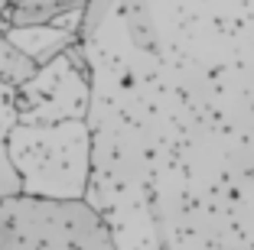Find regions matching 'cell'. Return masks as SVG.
I'll return each mask as SVG.
<instances>
[{
    "label": "cell",
    "instance_id": "10",
    "mask_svg": "<svg viewBox=\"0 0 254 250\" xmlns=\"http://www.w3.org/2000/svg\"><path fill=\"white\" fill-rule=\"evenodd\" d=\"M20 124V107H16V88L0 85V140H7L10 130Z\"/></svg>",
    "mask_w": 254,
    "mask_h": 250
},
{
    "label": "cell",
    "instance_id": "3",
    "mask_svg": "<svg viewBox=\"0 0 254 250\" xmlns=\"http://www.w3.org/2000/svg\"><path fill=\"white\" fill-rule=\"evenodd\" d=\"M0 250H118L105 214L85 199H0Z\"/></svg>",
    "mask_w": 254,
    "mask_h": 250
},
{
    "label": "cell",
    "instance_id": "2",
    "mask_svg": "<svg viewBox=\"0 0 254 250\" xmlns=\"http://www.w3.org/2000/svg\"><path fill=\"white\" fill-rule=\"evenodd\" d=\"M7 147L23 176L26 195L85 199V189L91 179L88 120L16 124L7 137Z\"/></svg>",
    "mask_w": 254,
    "mask_h": 250
},
{
    "label": "cell",
    "instance_id": "7",
    "mask_svg": "<svg viewBox=\"0 0 254 250\" xmlns=\"http://www.w3.org/2000/svg\"><path fill=\"white\" fill-rule=\"evenodd\" d=\"M39 65L26 55L23 49H16L10 39H0V85L10 88H23L36 78Z\"/></svg>",
    "mask_w": 254,
    "mask_h": 250
},
{
    "label": "cell",
    "instance_id": "4",
    "mask_svg": "<svg viewBox=\"0 0 254 250\" xmlns=\"http://www.w3.org/2000/svg\"><path fill=\"white\" fill-rule=\"evenodd\" d=\"M91 101V75L75 68L68 49L36 72L30 85L16 88L20 124H59L85 120Z\"/></svg>",
    "mask_w": 254,
    "mask_h": 250
},
{
    "label": "cell",
    "instance_id": "5",
    "mask_svg": "<svg viewBox=\"0 0 254 250\" xmlns=\"http://www.w3.org/2000/svg\"><path fill=\"white\" fill-rule=\"evenodd\" d=\"M114 16H118L121 33L127 36L130 49L143 52V55H157L160 52V26H157V13L150 7V0H118Z\"/></svg>",
    "mask_w": 254,
    "mask_h": 250
},
{
    "label": "cell",
    "instance_id": "8",
    "mask_svg": "<svg viewBox=\"0 0 254 250\" xmlns=\"http://www.w3.org/2000/svg\"><path fill=\"white\" fill-rule=\"evenodd\" d=\"M114 10H118V0H88L82 10V26H78V43H88V39H95L98 33H101V26H105L108 20L114 16Z\"/></svg>",
    "mask_w": 254,
    "mask_h": 250
},
{
    "label": "cell",
    "instance_id": "11",
    "mask_svg": "<svg viewBox=\"0 0 254 250\" xmlns=\"http://www.w3.org/2000/svg\"><path fill=\"white\" fill-rule=\"evenodd\" d=\"M7 33H10V23H7V16L0 13V39H7Z\"/></svg>",
    "mask_w": 254,
    "mask_h": 250
},
{
    "label": "cell",
    "instance_id": "6",
    "mask_svg": "<svg viewBox=\"0 0 254 250\" xmlns=\"http://www.w3.org/2000/svg\"><path fill=\"white\" fill-rule=\"evenodd\" d=\"M7 39L16 46V49L26 52V55H30L39 68L49 65L53 59H59L62 52L75 43L72 33L56 30V26H26V30H10Z\"/></svg>",
    "mask_w": 254,
    "mask_h": 250
},
{
    "label": "cell",
    "instance_id": "1",
    "mask_svg": "<svg viewBox=\"0 0 254 250\" xmlns=\"http://www.w3.org/2000/svg\"><path fill=\"white\" fill-rule=\"evenodd\" d=\"M82 46L85 201L118 250H254V23L215 16L205 39L160 26L157 55L101 33Z\"/></svg>",
    "mask_w": 254,
    "mask_h": 250
},
{
    "label": "cell",
    "instance_id": "9",
    "mask_svg": "<svg viewBox=\"0 0 254 250\" xmlns=\"http://www.w3.org/2000/svg\"><path fill=\"white\" fill-rule=\"evenodd\" d=\"M23 176L20 169H16L13 156H10V147L7 140H0V199H16V195H23Z\"/></svg>",
    "mask_w": 254,
    "mask_h": 250
}]
</instances>
